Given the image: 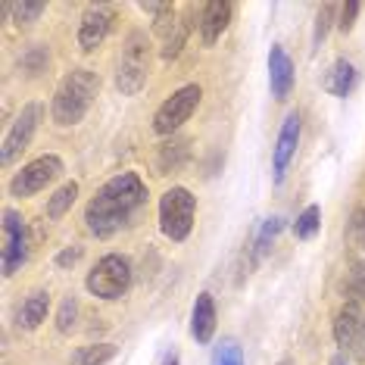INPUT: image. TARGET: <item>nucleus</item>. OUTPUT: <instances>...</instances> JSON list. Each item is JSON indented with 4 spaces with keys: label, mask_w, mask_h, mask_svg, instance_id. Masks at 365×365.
<instances>
[{
    "label": "nucleus",
    "mask_w": 365,
    "mask_h": 365,
    "mask_svg": "<svg viewBox=\"0 0 365 365\" xmlns=\"http://www.w3.org/2000/svg\"><path fill=\"white\" fill-rule=\"evenodd\" d=\"M144 203H147V185L140 181V175L138 172H119L85 206L88 231L101 240L119 235L144 210Z\"/></svg>",
    "instance_id": "nucleus-1"
},
{
    "label": "nucleus",
    "mask_w": 365,
    "mask_h": 365,
    "mask_svg": "<svg viewBox=\"0 0 365 365\" xmlns=\"http://www.w3.org/2000/svg\"><path fill=\"white\" fill-rule=\"evenodd\" d=\"M97 91H101V78L97 72L91 69H72L66 72L60 88L53 94V103H51V115L56 125L69 128V125H78L81 119L88 115L91 103H94Z\"/></svg>",
    "instance_id": "nucleus-2"
},
{
    "label": "nucleus",
    "mask_w": 365,
    "mask_h": 365,
    "mask_svg": "<svg viewBox=\"0 0 365 365\" xmlns=\"http://www.w3.org/2000/svg\"><path fill=\"white\" fill-rule=\"evenodd\" d=\"M147 76H150V41L144 31H131L115 66V88L125 97H135L147 85Z\"/></svg>",
    "instance_id": "nucleus-3"
},
{
    "label": "nucleus",
    "mask_w": 365,
    "mask_h": 365,
    "mask_svg": "<svg viewBox=\"0 0 365 365\" xmlns=\"http://www.w3.org/2000/svg\"><path fill=\"white\" fill-rule=\"evenodd\" d=\"M194 215H197V197L187 187H169L160 197V231L172 244H181V240L190 237Z\"/></svg>",
    "instance_id": "nucleus-4"
},
{
    "label": "nucleus",
    "mask_w": 365,
    "mask_h": 365,
    "mask_svg": "<svg viewBox=\"0 0 365 365\" xmlns=\"http://www.w3.org/2000/svg\"><path fill=\"white\" fill-rule=\"evenodd\" d=\"M85 284L91 294L101 297V300H122L131 287V262L119 253L103 256V259L91 269Z\"/></svg>",
    "instance_id": "nucleus-5"
},
{
    "label": "nucleus",
    "mask_w": 365,
    "mask_h": 365,
    "mask_svg": "<svg viewBox=\"0 0 365 365\" xmlns=\"http://www.w3.org/2000/svg\"><path fill=\"white\" fill-rule=\"evenodd\" d=\"M200 101H203V88H200V85H185V88H178L175 94H172L169 101H163L160 110L153 113V131H156V135H163V138L175 135V131L185 125L190 115L197 113Z\"/></svg>",
    "instance_id": "nucleus-6"
},
{
    "label": "nucleus",
    "mask_w": 365,
    "mask_h": 365,
    "mask_svg": "<svg viewBox=\"0 0 365 365\" xmlns=\"http://www.w3.org/2000/svg\"><path fill=\"white\" fill-rule=\"evenodd\" d=\"M63 172V160L56 153L38 156L29 165H22V172H16V178L10 181V194L13 197H35L41 194L51 181Z\"/></svg>",
    "instance_id": "nucleus-7"
},
{
    "label": "nucleus",
    "mask_w": 365,
    "mask_h": 365,
    "mask_svg": "<svg viewBox=\"0 0 365 365\" xmlns=\"http://www.w3.org/2000/svg\"><path fill=\"white\" fill-rule=\"evenodd\" d=\"M4 275L10 278L22 269V262L29 259V228L16 210H4Z\"/></svg>",
    "instance_id": "nucleus-8"
},
{
    "label": "nucleus",
    "mask_w": 365,
    "mask_h": 365,
    "mask_svg": "<svg viewBox=\"0 0 365 365\" xmlns=\"http://www.w3.org/2000/svg\"><path fill=\"white\" fill-rule=\"evenodd\" d=\"M41 119H44V106H41V103H26V106H22V113L16 115V122L10 125V131H6V138H4L0 163L10 165L16 156H22V150H26V147L31 144V138H35Z\"/></svg>",
    "instance_id": "nucleus-9"
},
{
    "label": "nucleus",
    "mask_w": 365,
    "mask_h": 365,
    "mask_svg": "<svg viewBox=\"0 0 365 365\" xmlns=\"http://www.w3.org/2000/svg\"><path fill=\"white\" fill-rule=\"evenodd\" d=\"M334 340L337 346L353 350L359 359H365V309L362 303L346 300L334 315Z\"/></svg>",
    "instance_id": "nucleus-10"
},
{
    "label": "nucleus",
    "mask_w": 365,
    "mask_h": 365,
    "mask_svg": "<svg viewBox=\"0 0 365 365\" xmlns=\"http://www.w3.org/2000/svg\"><path fill=\"white\" fill-rule=\"evenodd\" d=\"M115 19V10L110 4H91L85 13H81V26H78V47L85 53L97 51V47L106 41Z\"/></svg>",
    "instance_id": "nucleus-11"
},
{
    "label": "nucleus",
    "mask_w": 365,
    "mask_h": 365,
    "mask_svg": "<svg viewBox=\"0 0 365 365\" xmlns=\"http://www.w3.org/2000/svg\"><path fill=\"white\" fill-rule=\"evenodd\" d=\"M297 147H300V113H290L284 119V125H281L275 153H272V169H275V181H278V185L287 175V165L297 156Z\"/></svg>",
    "instance_id": "nucleus-12"
},
{
    "label": "nucleus",
    "mask_w": 365,
    "mask_h": 365,
    "mask_svg": "<svg viewBox=\"0 0 365 365\" xmlns=\"http://www.w3.org/2000/svg\"><path fill=\"white\" fill-rule=\"evenodd\" d=\"M231 13H235V6L228 0H210V4L200 6V22L197 26H200V41L206 47H212L222 38V31L231 22Z\"/></svg>",
    "instance_id": "nucleus-13"
},
{
    "label": "nucleus",
    "mask_w": 365,
    "mask_h": 365,
    "mask_svg": "<svg viewBox=\"0 0 365 365\" xmlns=\"http://www.w3.org/2000/svg\"><path fill=\"white\" fill-rule=\"evenodd\" d=\"M269 85L275 101H287L290 91H294V63H290V56L281 44L269 51Z\"/></svg>",
    "instance_id": "nucleus-14"
},
{
    "label": "nucleus",
    "mask_w": 365,
    "mask_h": 365,
    "mask_svg": "<svg viewBox=\"0 0 365 365\" xmlns=\"http://www.w3.org/2000/svg\"><path fill=\"white\" fill-rule=\"evenodd\" d=\"M215 334V300L212 294H200L190 309V337L197 344H210Z\"/></svg>",
    "instance_id": "nucleus-15"
},
{
    "label": "nucleus",
    "mask_w": 365,
    "mask_h": 365,
    "mask_svg": "<svg viewBox=\"0 0 365 365\" xmlns=\"http://www.w3.org/2000/svg\"><path fill=\"white\" fill-rule=\"evenodd\" d=\"M47 312H51V294H47V290H35V294H29L26 300H22L19 325L26 331H35V328H41V322L47 319Z\"/></svg>",
    "instance_id": "nucleus-16"
},
{
    "label": "nucleus",
    "mask_w": 365,
    "mask_h": 365,
    "mask_svg": "<svg viewBox=\"0 0 365 365\" xmlns=\"http://www.w3.org/2000/svg\"><path fill=\"white\" fill-rule=\"evenodd\" d=\"M356 66L350 63V60H334V66L328 69V76H325V91L328 94H334V97H346L350 91L356 88Z\"/></svg>",
    "instance_id": "nucleus-17"
},
{
    "label": "nucleus",
    "mask_w": 365,
    "mask_h": 365,
    "mask_svg": "<svg viewBox=\"0 0 365 365\" xmlns=\"http://www.w3.org/2000/svg\"><path fill=\"white\" fill-rule=\"evenodd\" d=\"M187 156H190V140L187 138H175V140H169V144H163L160 160H156L160 175H169V172L181 169V165L187 163Z\"/></svg>",
    "instance_id": "nucleus-18"
},
{
    "label": "nucleus",
    "mask_w": 365,
    "mask_h": 365,
    "mask_svg": "<svg viewBox=\"0 0 365 365\" xmlns=\"http://www.w3.org/2000/svg\"><path fill=\"white\" fill-rule=\"evenodd\" d=\"M190 13H194V6H187L185 16L181 19H175V26H172V31L163 38V60H175V56L181 53V47H185V41L190 35Z\"/></svg>",
    "instance_id": "nucleus-19"
},
{
    "label": "nucleus",
    "mask_w": 365,
    "mask_h": 365,
    "mask_svg": "<svg viewBox=\"0 0 365 365\" xmlns=\"http://www.w3.org/2000/svg\"><path fill=\"white\" fill-rule=\"evenodd\" d=\"M78 197V181H66L53 197H47V219H63Z\"/></svg>",
    "instance_id": "nucleus-20"
},
{
    "label": "nucleus",
    "mask_w": 365,
    "mask_h": 365,
    "mask_svg": "<svg viewBox=\"0 0 365 365\" xmlns=\"http://www.w3.org/2000/svg\"><path fill=\"white\" fill-rule=\"evenodd\" d=\"M115 356V346L113 344H88V346H78L72 353L69 365H106Z\"/></svg>",
    "instance_id": "nucleus-21"
},
{
    "label": "nucleus",
    "mask_w": 365,
    "mask_h": 365,
    "mask_svg": "<svg viewBox=\"0 0 365 365\" xmlns=\"http://www.w3.org/2000/svg\"><path fill=\"white\" fill-rule=\"evenodd\" d=\"M281 228H284V219L281 215H272V219L262 222L259 235H256V250H253V262H262L265 253L272 250V240H275L281 235Z\"/></svg>",
    "instance_id": "nucleus-22"
},
{
    "label": "nucleus",
    "mask_w": 365,
    "mask_h": 365,
    "mask_svg": "<svg viewBox=\"0 0 365 365\" xmlns=\"http://www.w3.org/2000/svg\"><path fill=\"white\" fill-rule=\"evenodd\" d=\"M319 228H322V210L319 206H306V210L297 215V222H294V235L300 237V240H312L315 235H319Z\"/></svg>",
    "instance_id": "nucleus-23"
},
{
    "label": "nucleus",
    "mask_w": 365,
    "mask_h": 365,
    "mask_svg": "<svg viewBox=\"0 0 365 365\" xmlns=\"http://www.w3.org/2000/svg\"><path fill=\"white\" fill-rule=\"evenodd\" d=\"M4 10L13 13L19 26H31V22H35L38 16L47 10V4H44V0H22V4H4Z\"/></svg>",
    "instance_id": "nucleus-24"
},
{
    "label": "nucleus",
    "mask_w": 365,
    "mask_h": 365,
    "mask_svg": "<svg viewBox=\"0 0 365 365\" xmlns=\"http://www.w3.org/2000/svg\"><path fill=\"white\" fill-rule=\"evenodd\" d=\"M346 297L356 303H362L365 300V259L359 262H353V269H350V275H346Z\"/></svg>",
    "instance_id": "nucleus-25"
},
{
    "label": "nucleus",
    "mask_w": 365,
    "mask_h": 365,
    "mask_svg": "<svg viewBox=\"0 0 365 365\" xmlns=\"http://www.w3.org/2000/svg\"><path fill=\"white\" fill-rule=\"evenodd\" d=\"M212 365H244V350H240L237 340H222L219 350L212 356Z\"/></svg>",
    "instance_id": "nucleus-26"
},
{
    "label": "nucleus",
    "mask_w": 365,
    "mask_h": 365,
    "mask_svg": "<svg viewBox=\"0 0 365 365\" xmlns=\"http://www.w3.org/2000/svg\"><path fill=\"white\" fill-rule=\"evenodd\" d=\"M76 319H78V303L76 297H66L60 312H56V328H60V334H69L72 328H76Z\"/></svg>",
    "instance_id": "nucleus-27"
},
{
    "label": "nucleus",
    "mask_w": 365,
    "mask_h": 365,
    "mask_svg": "<svg viewBox=\"0 0 365 365\" xmlns=\"http://www.w3.org/2000/svg\"><path fill=\"white\" fill-rule=\"evenodd\" d=\"M334 10H337L334 4H325V6L319 10V16H315V35H312V44H315V47H322V41H325L331 22H334Z\"/></svg>",
    "instance_id": "nucleus-28"
},
{
    "label": "nucleus",
    "mask_w": 365,
    "mask_h": 365,
    "mask_svg": "<svg viewBox=\"0 0 365 365\" xmlns=\"http://www.w3.org/2000/svg\"><path fill=\"white\" fill-rule=\"evenodd\" d=\"M359 10H362V4H356V0H350V4H344L340 6V31H350L353 29V22H356V16H359Z\"/></svg>",
    "instance_id": "nucleus-29"
},
{
    "label": "nucleus",
    "mask_w": 365,
    "mask_h": 365,
    "mask_svg": "<svg viewBox=\"0 0 365 365\" xmlns=\"http://www.w3.org/2000/svg\"><path fill=\"white\" fill-rule=\"evenodd\" d=\"M81 259V247H66V250H60L56 253V265H60V269H69V265H76Z\"/></svg>",
    "instance_id": "nucleus-30"
},
{
    "label": "nucleus",
    "mask_w": 365,
    "mask_h": 365,
    "mask_svg": "<svg viewBox=\"0 0 365 365\" xmlns=\"http://www.w3.org/2000/svg\"><path fill=\"white\" fill-rule=\"evenodd\" d=\"M44 63H47V53H44V47H35V51H31V53L26 56V60H22V66H29L31 72H38V69H41V66H44Z\"/></svg>",
    "instance_id": "nucleus-31"
},
{
    "label": "nucleus",
    "mask_w": 365,
    "mask_h": 365,
    "mask_svg": "<svg viewBox=\"0 0 365 365\" xmlns=\"http://www.w3.org/2000/svg\"><path fill=\"white\" fill-rule=\"evenodd\" d=\"M356 235H359V240H362V247H365V210L362 212H356Z\"/></svg>",
    "instance_id": "nucleus-32"
},
{
    "label": "nucleus",
    "mask_w": 365,
    "mask_h": 365,
    "mask_svg": "<svg viewBox=\"0 0 365 365\" xmlns=\"http://www.w3.org/2000/svg\"><path fill=\"white\" fill-rule=\"evenodd\" d=\"M163 365H178V356H175V353H172V356H165Z\"/></svg>",
    "instance_id": "nucleus-33"
},
{
    "label": "nucleus",
    "mask_w": 365,
    "mask_h": 365,
    "mask_svg": "<svg viewBox=\"0 0 365 365\" xmlns=\"http://www.w3.org/2000/svg\"><path fill=\"white\" fill-rule=\"evenodd\" d=\"M331 365H350V362H346V356H334V359H331Z\"/></svg>",
    "instance_id": "nucleus-34"
},
{
    "label": "nucleus",
    "mask_w": 365,
    "mask_h": 365,
    "mask_svg": "<svg viewBox=\"0 0 365 365\" xmlns=\"http://www.w3.org/2000/svg\"><path fill=\"white\" fill-rule=\"evenodd\" d=\"M281 365H290V362H281Z\"/></svg>",
    "instance_id": "nucleus-35"
}]
</instances>
